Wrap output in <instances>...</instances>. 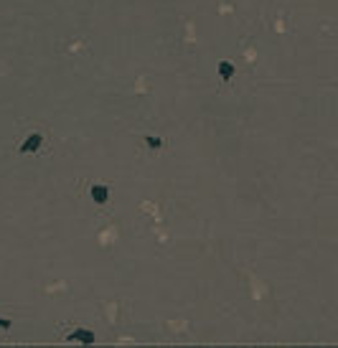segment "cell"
<instances>
[{
	"label": "cell",
	"instance_id": "cell-4",
	"mask_svg": "<svg viewBox=\"0 0 338 348\" xmlns=\"http://www.w3.org/2000/svg\"><path fill=\"white\" fill-rule=\"evenodd\" d=\"M219 76H221V82H232V76H234V64H232V61H219Z\"/></svg>",
	"mask_w": 338,
	"mask_h": 348
},
{
	"label": "cell",
	"instance_id": "cell-1",
	"mask_svg": "<svg viewBox=\"0 0 338 348\" xmlns=\"http://www.w3.org/2000/svg\"><path fill=\"white\" fill-rule=\"evenodd\" d=\"M41 145H44V137H41V132H31L21 145H18V152L21 155H26V152H39L41 150Z\"/></svg>",
	"mask_w": 338,
	"mask_h": 348
},
{
	"label": "cell",
	"instance_id": "cell-6",
	"mask_svg": "<svg viewBox=\"0 0 338 348\" xmlns=\"http://www.w3.org/2000/svg\"><path fill=\"white\" fill-rule=\"evenodd\" d=\"M11 320H6V318H0V330H11Z\"/></svg>",
	"mask_w": 338,
	"mask_h": 348
},
{
	"label": "cell",
	"instance_id": "cell-2",
	"mask_svg": "<svg viewBox=\"0 0 338 348\" xmlns=\"http://www.w3.org/2000/svg\"><path fill=\"white\" fill-rule=\"evenodd\" d=\"M89 196H92V201L99 204V206L107 204V201H109V188H107V183H92Z\"/></svg>",
	"mask_w": 338,
	"mask_h": 348
},
{
	"label": "cell",
	"instance_id": "cell-3",
	"mask_svg": "<svg viewBox=\"0 0 338 348\" xmlns=\"http://www.w3.org/2000/svg\"><path fill=\"white\" fill-rule=\"evenodd\" d=\"M66 340H82V343H94V333L92 330H74V333H69L66 335Z\"/></svg>",
	"mask_w": 338,
	"mask_h": 348
},
{
	"label": "cell",
	"instance_id": "cell-5",
	"mask_svg": "<svg viewBox=\"0 0 338 348\" xmlns=\"http://www.w3.org/2000/svg\"><path fill=\"white\" fill-rule=\"evenodd\" d=\"M142 140H145V142H147V147H153V150H160V147H163V145H165V142H163V140H160V137H153V135H145V137H142Z\"/></svg>",
	"mask_w": 338,
	"mask_h": 348
}]
</instances>
